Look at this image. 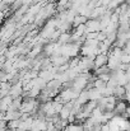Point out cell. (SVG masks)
<instances>
[{"instance_id":"cell-24","label":"cell","mask_w":130,"mask_h":131,"mask_svg":"<svg viewBox=\"0 0 130 131\" xmlns=\"http://www.w3.org/2000/svg\"><path fill=\"white\" fill-rule=\"evenodd\" d=\"M106 38H107V35H106V32H103V31L98 32V35H97V41H98V42H103Z\"/></svg>"},{"instance_id":"cell-32","label":"cell","mask_w":130,"mask_h":131,"mask_svg":"<svg viewBox=\"0 0 130 131\" xmlns=\"http://www.w3.org/2000/svg\"><path fill=\"white\" fill-rule=\"evenodd\" d=\"M125 3L128 4V6H130V0H125Z\"/></svg>"},{"instance_id":"cell-17","label":"cell","mask_w":130,"mask_h":131,"mask_svg":"<svg viewBox=\"0 0 130 131\" xmlns=\"http://www.w3.org/2000/svg\"><path fill=\"white\" fill-rule=\"evenodd\" d=\"M22 102H23V98L22 97H18V98H14L10 107L8 110H14V111H19L21 110V106H22Z\"/></svg>"},{"instance_id":"cell-18","label":"cell","mask_w":130,"mask_h":131,"mask_svg":"<svg viewBox=\"0 0 130 131\" xmlns=\"http://www.w3.org/2000/svg\"><path fill=\"white\" fill-rule=\"evenodd\" d=\"M88 95H89V101H98V99L102 97L101 93H99L96 88L89 89V90H88Z\"/></svg>"},{"instance_id":"cell-30","label":"cell","mask_w":130,"mask_h":131,"mask_svg":"<svg viewBox=\"0 0 130 131\" xmlns=\"http://www.w3.org/2000/svg\"><path fill=\"white\" fill-rule=\"evenodd\" d=\"M101 131H110V127H108V124H105L101 126Z\"/></svg>"},{"instance_id":"cell-27","label":"cell","mask_w":130,"mask_h":131,"mask_svg":"<svg viewBox=\"0 0 130 131\" xmlns=\"http://www.w3.org/2000/svg\"><path fill=\"white\" fill-rule=\"evenodd\" d=\"M46 131H59L55 126H54V124H51V122H47V129Z\"/></svg>"},{"instance_id":"cell-34","label":"cell","mask_w":130,"mask_h":131,"mask_svg":"<svg viewBox=\"0 0 130 131\" xmlns=\"http://www.w3.org/2000/svg\"><path fill=\"white\" fill-rule=\"evenodd\" d=\"M126 131H130V129H129V130H126Z\"/></svg>"},{"instance_id":"cell-22","label":"cell","mask_w":130,"mask_h":131,"mask_svg":"<svg viewBox=\"0 0 130 131\" xmlns=\"http://www.w3.org/2000/svg\"><path fill=\"white\" fill-rule=\"evenodd\" d=\"M52 106H54V110H55V112L59 115L60 113V111L63 110V107H64V103H61V102H57V101H52Z\"/></svg>"},{"instance_id":"cell-26","label":"cell","mask_w":130,"mask_h":131,"mask_svg":"<svg viewBox=\"0 0 130 131\" xmlns=\"http://www.w3.org/2000/svg\"><path fill=\"white\" fill-rule=\"evenodd\" d=\"M97 35L98 32H89V33H86V40H97Z\"/></svg>"},{"instance_id":"cell-29","label":"cell","mask_w":130,"mask_h":131,"mask_svg":"<svg viewBox=\"0 0 130 131\" xmlns=\"http://www.w3.org/2000/svg\"><path fill=\"white\" fill-rule=\"evenodd\" d=\"M68 122H69V124H75V116H74V115H70V116L68 117Z\"/></svg>"},{"instance_id":"cell-20","label":"cell","mask_w":130,"mask_h":131,"mask_svg":"<svg viewBox=\"0 0 130 131\" xmlns=\"http://www.w3.org/2000/svg\"><path fill=\"white\" fill-rule=\"evenodd\" d=\"M21 120H13V121H8V129L9 130H12V131H14V130H17V129H19V126H21Z\"/></svg>"},{"instance_id":"cell-23","label":"cell","mask_w":130,"mask_h":131,"mask_svg":"<svg viewBox=\"0 0 130 131\" xmlns=\"http://www.w3.org/2000/svg\"><path fill=\"white\" fill-rule=\"evenodd\" d=\"M120 22V15L116 14L115 12L111 14V18H110V23H119Z\"/></svg>"},{"instance_id":"cell-11","label":"cell","mask_w":130,"mask_h":131,"mask_svg":"<svg viewBox=\"0 0 130 131\" xmlns=\"http://www.w3.org/2000/svg\"><path fill=\"white\" fill-rule=\"evenodd\" d=\"M31 84H32V87L37 88V89H40V90H43V89L46 88V84H47V83L43 80L42 78L37 77V78H35V79L31 80Z\"/></svg>"},{"instance_id":"cell-1","label":"cell","mask_w":130,"mask_h":131,"mask_svg":"<svg viewBox=\"0 0 130 131\" xmlns=\"http://www.w3.org/2000/svg\"><path fill=\"white\" fill-rule=\"evenodd\" d=\"M50 60H51L52 66L59 68V66H63L65 64H69V60L70 59H68V57L63 56V55H51L50 56Z\"/></svg>"},{"instance_id":"cell-3","label":"cell","mask_w":130,"mask_h":131,"mask_svg":"<svg viewBox=\"0 0 130 131\" xmlns=\"http://www.w3.org/2000/svg\"><path fill=\"white\" fill-rule=\"evenodd\" d=\"M107 60H108L107 53H98V55L96 56V59L93 60V64H94V70H96V69H98V68L106 66V65H107Z\"/></svg>"},{"instance_id":"cell-31","label":"cell","mask_w":130,"mask_h":131,"mask_svg":"<svg viewBox=\"0 0 130 131\" xmlns=\"http://www.w3.org/2000/svg\"><path fill=\"white\" fill-rule=\"evenodd\" d=\"M125 74H126V78H128V80L130 82V66H129V69L126 70V73H125Z\"/></svg>"},{"instance_id":"cell-5","label":"cell","mask_w":130,"mask_h":131,"mask_svg":"<svg viewBox=\"0 0 130 131\" xmlns=\"http://www.w3.org/2000/svg\"><path fill=\"white\" fill-rule=\"evenodd\" d=\"M23 94V85H22V82L17 83V84H13L10 90H9V95L14 98H18V97H22Z\"/></svg>"},{"instance_id":"cell-8","label":"cell","mask_w":130,"mask_h":131,"mask_svg":"<svg viewBox=\"0 0 130 131\" xmlns=\"http://www.w3.org/2000/svg\"><path fill=\"white\" fill-rule=\"evenodd\" d=\"M32 129H35L37 131H46V129H47V121L46 120H41V118H35Z\"/></svg>"},{"instance_id":"cell-16","label":"cell","mask_w":130,"mask_h":131,"mask_svg":"<svg viewBox=\"0 0 130 131\" xmlns=\"http://www.w3.org/2000/svg\"><path fill=\"white\" fill-rule=\"evenodd\" d=\"M87 20H88V18L84 17V15H75L74 19H73L72 26H73V28H77V27L81 26V24H86Z\"/></svg>"},{"instance_id":"cell-7","label":"cell","mask_w":130,"mask_h":131,"mask_svg":"<svg viewBox=\"0 0 130 131\" xmlns=\"http://www.w3.org/2000/svg\"><path fill=\"white\" fill-rule=\"evenodd\" d=\"M128 106H129V104H128L125 101H117V103H116V106H115V110H114L115 115H116V116H124V115L126 113Z\"/></svg>"},{"instance_id":"cell-35","label":"cell","mask_w":130,"mask_h":131,"mask_svg":"<svg viewBox=\"0 0 130 131\" xmlns=\"http://www.w3.org/2000/svg\"><path fill=\"white\" fill-rule=\"evenodd\" d=\"M129 55H130V53H129Z\"/></svg>"},{"instance_id":"cell-15","label":"cell","mask_w":130,"mask_h":131,"mask_svg":"<svg viewBox=\"0 0 130 131\" xmlns=\"http://www.w3.org/2000/svg\"><path fill=\"white\" fill-rule=\"evenodd\" d=\"M38 77L42 78L46 83H48L50 80L55 79V75H54L50 70H40V71H38Z\"/></svg>"},{"instance_id":"cell-10","label":"cell","mask_w":130,"mask_h":131,"mask_svg":"<svg viewBox=\"0 0 130 131\" xmlns=\"http://www.w3.org/2000/svg\"><path fill=\"white\" fill-rule=\"evenodd\" d=\"M114 97H115L117 101H124V97H125V87L117 85V87L114 89Z\"/></svg>"},{"instance_id":"cell-4","label":"cell","mask_w":130,"mask_h":131,"mask_svg":"<svg viewBox=\"0 0 130 131\" xmlns=\"http://www.w3.org/2000/svg\"><path fill=\"white\" fill-rule=\"evenodd\" d=\"M87 84H88V79L83 78V77H81V75L73 80V88L77 89V90H79V92L84 90V89L87 88Z\"/></svg>"},{"instance_id":"cell-25","label":"cell","mask_w":130,"mask_h":131,"mask_svg":"<svg viewBox=\"0 0 130 131\" xmlns=\"http://www.w3.org/2000/svg\"><path fill=\"white\" fill-rule=\"evenodd\" d=\"M110 78H111V74H102V75H98L97 77V79H99V80H102L105 83H107L110 80Z\"/></svg>"},{"instance_id":"cell-13","label":"cell","mask_w":130,"mask_h":131,"mask_svg":"<svg viewBox=\"0 0 130 131\" xmlns=\"http://www.w3.org/2000/svg\"><path fill=\"white\" fill-rule=\"evenodd\" d=\"M56 42L60 45V46L66 45V43H72V33H70V32H69V33H61Z\"/></svg>"},{"instance_id":"cell-28","label":"cell","mask_w":130,"mask_h":131,"mask_svg":"<svg viewBox=\"0 0 130 131\" xmlns=\"http://www.w3.org/2000/svg\"><path fill=\"white\" fill-rule=\"evenodd\" d=\"M69 1H70V0H59V1H57V5H59V6H64V8H65V6H66V4H68Z\"/></svg>"},{"instance_id":"cell-33","label":"cell","mask_w":130,"mask_h":131,"mask_svg":"<svg viewBox=\"0 0 130 131\" xmlns=\"http://www.w3.org/2000/svg\"><path fill=\"white\" fill-rule=\"evenodd\" d=\"M61 131H66V130H61Z\"/></svg>"},{"instance_id":"cell-6","label":"cell","mask_w":130,"mask_h":131,"mask_svg":"<svg viewBox=\"0 0 130 131\" xmlns=\"http://www.w3.org/2000/svg\"><path fill=\"white\" fill-rule=\"evenodd\" d=\"M107 56H108V60H107V66H108V69H110L111 71L117 70V69L120 68V65H121V60L117 59V57H115V56H112V55H107Z\"/></svg>"},{"instance_id":"cell-21","label":"cell","mask_w":130,"mask_h":131,"mask_svg":"<svg viewBox=\"0 0 130 131\" xmlns=\"http://www.w3.org/2000/svg\"><path fill=\"white\" fill-rule=\"evenodd\" d=\"M94 88H96L98 92H101L102 89H105V88H106V83L96 78V80H94Z\"/></svg>"},{"instance_id":"cell-14","label":"cell","mask_w":130,"mask_h":131,"mask_svg":"<svg viewBox=\"0 0 130 131\" xmlns=\"http://www.w3.org/2000/svg\"><path fill=\"white\" fill-rule=\"evenodd\" d=\"M10 88H12V84H10L9 82H6V83H0V99L4 98V97H6V95H9Z\"/></svg>"},{"instance_id":"cell-19","label":"cell","mask_w":130,"mask_h":131,"mask_svg":"<svg viewBox=\"0 0 130 131\" xmlns=\"http://www.w3.org/2000/svg\"><path fill=\"white\" fill-rule=\"evenodd\" d=\"M112 71L108 69V66L106 65V66H102V68H98V69H96L94 71H93V75L97 78L98 75H102V74H111Z\"/></svg>"},{"instance_id":"cell-2","label":"cell","mask_w":130,"mask_h":131,"mask_svg":"<svg viewBox=\"0 0 130 131\" xmlns=\"http://www.w3.org/2000/svg\"><path fill=\"white\" fill-rule=\"evenodd\" d=\"M86 33L89 32H101V27H99V20L98 19H88L86 23Z\"/></svg>"},{"instance_id":"cell-12","label":"cell","mask_w":130,"mask_h":131,"mask_svg":"<svg viewBox=\"0 0 130 131\" xmlns=\"http://www.w3.org/2000/svg\"><path fill=\"white\" fill-rule=\"evenodd\" d=\"M89 101V95H88V90H82L81 92V94L78 95V98L75 99V102L78 103V104H81V106H84L87 102Z\"/></svg>"},{"instance_id":"cell-9","label":"cell","mask_w":130,"mask_h":131,"mask_svg":"<svg viewBox=\"0 0 130 131\" xmlns=\"http://www.w3.org/2000/svg\"><path fill=\"white\" fill-rule=\"evenodd\" d=\"M33 121H35V118H33L32 116L28 117L27 120H24V121L21 122L19 129H22V130H24V131H31L32 130V127H33Z\"/></svg>"}]
</instances>
